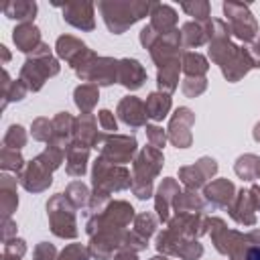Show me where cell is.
Returning a JSON list of instances; mask_svg holds the SVG:
<instances>
[{
	"mask_svg": "<svg viewBox=\"0 0 260 260\" xmlns=\"http://www.w3.org/2000/svg\"><path fill=\"white\" fill-rule=\"evenodd\" d=\"M207 69V63H205V59L201 57V55H197V53H189V55H185V71H189V73H203Z\"/></svg>",
	"mask_w": 260,
	"mask_h": 260,
	"instance_id": "cell-13",
	"label": "cell"
},
{
	"mask_svg": "<svg viewBox=\"0 0 260 260\" xmlns=\"http://www.w3.org/2000/svg\"><path fill=\"white\" fill-rule=\"evenodd\" d=\"M146 130H148V138H150L152 146H162V142H165V134H162V130L156 128V126H150V128H146Z\"/></svg>",
	"mask_w": 260,
	"mask_h": 260,
	"instance_id": "cell-18",
	"label": "cell"
},
{
	"mask_svg": "<svg viewBox=\"0 0 260 260\" xmlns=\"http://www.w3.org/2000/svg\"><path fill=\"white\" fill-rule=\"evenodd\" d=\"M37 12V4L35 2H12L4 6V14L8 18H32Z\"/></svg>",
	"mask_w": 260,
	"mask_h": 260,
	"instance_id": "cell-11",
	"label": "cell"
},
{
	"mask_svg": "<svg viewBox=\"0 0 260 260\" xmlns=\"http://www.w3.org/2000/svg\"><path fill=\"white\" fill-rule=\"evenodd\" d=\"M14 43L20 51H30L39 43V28L32 24H22L14 30Z\"/></svg>",
	"mask_w": 260,
	"mask_h": 260,
	"instance_id": "cell-8",
	"label": "cell"
},
{
	"mask_svg": "<svg viewBox=\"0 0 260 260\" xmlns=\"http://www.w3.org/2000/svg\"><path fill=\"white\" fill-rule=\"evenodd\" d=\"M150 16H152V24L150 26L152 28H160V32L169 30L177 20V12L167 4H154Z\"/></svg>",
	"mask_w": 260,
	"mask_h": 260,
	"instance_id": "cell-6",
	"label": "cell"
},
{
	"mask_svg": "<svg viewBox=\"0 0 260 260\" xmlns=\"http://www.w3.org/2000/svg\"><path fill=\"white\" fill-rule=\"evenodd\" d=\"M209 37V32H205L203 30V26L201 24H195V22H187L185 26H183V32H181V39H183V43L187 45V47H197V45H201L205 39Z\"/></svg>",
	"mask_w": 260,
	"mask_h": 260,
	"instance_id": "cell-9",
	"label": "cell"
},
{
	"mask_svg": "<svg viewBox=\"0 0 260 260\" xmlns=\"http://www.w3.org/2000/svg\"><path fill=\"white\" fill-rule=\"evenodd\" d=\"M175 79H177V69H169V67H162V71L158 73V85L167 91H173L175 89Z\"/></svg>",
	"mask_w": 260,
	"mask_h": 260,
	"instance_id": "cell-16",
	"label": "cell"
},
{
	"mask_svg": "<svg viewBox=\"0 0 260 260\" xmlns=\"http://www.w3.org/2000/svg\"><path fill=\"white\" fill-rule=\"evenodd\" d=\"M171 108V98L169 95H160V93H150L146 100V116H150L152 120H162L167 116Z\"/></svg>",
	"mask_w": 260,
	"mask_h": 260,
	"instance_id": "cell-7",
	"label": "cell"
},
{
	"mask_svg": "<svg viewBox=\"0 0 260 260\" xmlns=\"http://www.w3.org/2000/svg\"><path fill=\"white\" fill-rule=\"evenodd\" d=\"M95 98H98V91H95V87H91V85H81V87L75 89V104H77L81 110H89V108L93 106Z\"/></svg>",
	"mask_w": 260,
	"mask_h": 260,
	"instance_id": "cell-12",
	"label": "cell"
},
{
	"mask_svg": "<svg viewBox=\"0 0 260 260\" xmlns=\"http://www.w3.org/2000/svg\"><path fill=\"white\" fill-rule=\"evenodd\" d=\"M63 16L77 28H93V4H67L63 8Z\"/></svg>",
	"mask_w": 260,
	"mask_h": 260,
	"instance_id": "cell-3",
	"label": "cell"
},
{
	"mask_svg": "<svg viewBox=\"0 0 260 260\" xmlns=\"http://www.w3.org/2000/svg\"><path fill=\"white\" fill-rule=\"evenodd\" d=\"M87 49H85V45L83 43H79V41H75L73 37H61L59 41H57V53L61 55V57H65V59H69L71 63H73V53H85Z\"/></svg>",
	"mask_w": 260,
	"mask_h": 260,
	"instance_id": "cell-10",
	"label": "cell"
},
{
	"mask_svg": "<svg viewBox=\"0 0 260 260\" xmlns=\"http://www.w3.org/2000/svg\"><path fill=\"white\" fill-rule=\"evenodd\" d=\"M100 122H102V126H104L106 130H116V120L112 118V112L102 110V112H100Z\"/></svg>",
	"mask_w": 260,
	"mask_h": 260,
	"instance_id": "cell-19",
	"label": "cell"
},
{
	"mask_svg": "<svg viewBox=\"0 0 260 260\" xmlns=\"http://www.w3.org/2000/svg\"><path fill=\"white\" fill-rule=\"evenodd\" d=\"M85 158H87V152L85 150H79L77 152V156H73L71 154V158H69V173L71 175H81L83 171H85Z\"/></svg>",
	"mask_w": 260,
	"mask_h": 260,
	"instance_id": "cell-17",
	"label": "cell"
},
{
	"mask_svg": "<svg viewBox=\"0 0 260 260\" xmlns=\"http://www.w3.org/2000/svg\"><path fill=\"white\" fill-rule=\"evenodd\" d=\"M234 191V187H232V183H228V181H219V183H215V185H211L209 189H207V195H211L213 193V199H217V203H225L228 199H225V195L223 193H232Z\"/></svg>",
	"mask_w": 260,
	"mask_h": 260,
	"instance_id": "cell-14",
	"label": "cell"
},
{
	"mask_svg": "<svg viewBox=\"0 0 260 260\" xmlns=\"http://www.w3.org/2000/svg\"><path fill=\"white\" fill-rule=\"evenodd\" d=\"M154 4H140V2H100L98 8L104 14L108 28L116 35L126 30L132 22L142 18Z\"/></svg>",
	"mask_w": 260,
	"mask_h": 260,
	"instance_id": "cell-1",
	"label": "cell"
},
{
	"mask_svg": "<svg viewBox=\"0 0 260 260\" xmlns=\"http://www.w3.org/2000/svg\"><path fill=\"white\" fill-rule=\"evenodd\" d=\"M223 12L230 18V26L234 30V35L242 41H252L256 35V22L248 10V6L244 4H236V2H225L223 4Z\"/></svg>",
	"mask_w": 260,
	"mask_h": 260,
	"instance_id": "cell-2",
	"label": "cell"
},
{
	"mask_svg": "<svg viewBox=\"0 0 260 260\" xmlns=\"http://www.w3.org/2000/svg\"><path fill=\"white\" fill-rule=\"evenodd\" d=\"M118 112H120V118H122L128 126H140V124H144L142 106H140V102H138L136 98H132V95H128L126 100L120 102Z\"/></svg>",
	"mask_w": 260,
	"mask_h": 260,
	"instance_id": "cell-5",
	"label": "cell"
},
{
	"mask_svg": "<svg viewBox=\"0 0 260 260\" xmlns=\"http://www.w3.org/2000/svg\"><path fill=\"white\" fill-rule=\"evenodd\" d=\"M120 63H122V65H120V75H118L120 83L126 85V87H130V89L140 87L142 81L146 79V73H144V69L140 67V63L134 61V59H124V61H120Z\"/></svg>",
	"mask_w": 260,
	"mask_h": 260,
	"instance_id": "cell-4",
	"label": "cell"
},
{
	"mask_svg": "<svg viewBox=\"0 0 260 260\" xmlns=\"http://www.w3.org/2000/svg\"><path fill=\"white\" fill-rule=\"evenodd\" d=\"M181 8L185 12H189L191 16H197L199 20H207L209 16V4L207 2H195V4H181Z\"/></svg>",
	"mask_w": 260,
	"mask_h": 260,
	"instance_id": "cell-15",
	"label": "cell"
}]
</instances>
